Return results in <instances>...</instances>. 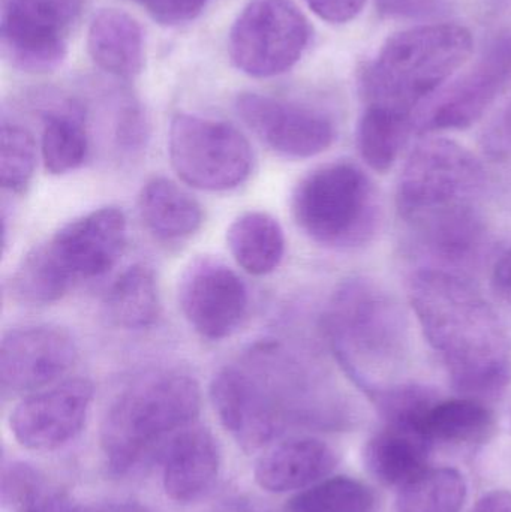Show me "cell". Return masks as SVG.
Instances as JSON below:
<instances>
[{
  "instance_id": "d4e9b609",
  "label": "cell",
  "mask_w": 511,
  "mask_h": 512,
  "mask_svg": "<svg viewBox=\"0 0 511 512\" xmlns=\"http://www.w3.org/2000/svg\"><path fill=\"white\" fill-rule=\"evenodd\" d=\"M410 129V117L366 107L357 131V147L365 164L377 173L389 171L398 161Z\"/></svg>"
},
{
  "instance_id": "ba28073f",
  "label": "cell",
  "mask_w": 511,
  "mask_h": 512,
  "mask_svg": "<svg viewBox=\"0 0 511 512\" xmlns=\"http://www.w3.org/2000/svg\"><path fill=\"white\" fill-rule=\"evenodd\" d=\"M311 26L293 0H249L230 33V57L243 74L270 78L302 59Z\"/></svg>"
},
{
  "instance_id": "e0dca14e",
  "label": "cell",
  "mask_w": 511,
  "mask_h": 512,
  "mask_svg": "<svg viewBox=\"0 0 511 512\" xmlns=\"http://www.w3.org/2000/svg\"><path fill=\"white\" fill-rule=\"evenodd\" d=\"M335 450L317 438H291L266 451L255 465V481L269 493L302 492L336 468Z\"/></svg>"
},
{
  "instance_id": "d590c367",
  "label": "cell",
  "mask_w": 511,
  "mask_h": 512,
  "mask_svg": "<svg viewBox=\"0 0 511 512\" xmlns=\"http://www.w3.org/2000/svg\"><path fill=\"white\" fill-rule=\"evenodd\" d=\"M471 512H511V493L506 490L488 493Z\"/></svg>"
},
{
  "instance_id": "6da1fadb",
  "label": "cell",
  "mask_w": 511,
  "mask_h": 512,
  "mask_svg": "<svg viewBox=\"0 0 511 512\" xmlns=\"http://www.w3.org/2000/svg\"><path fill=\"white\" fill-rule=\"evenodd\" d=\"M420 328L453 388L468 399H497L511 382V345L482 292L458 271L422 268L410 280Z\"/></svg>"
},
{
  "instance_id": "836d02e7",
  "label": "cell",
  "mask_w": 511,
  "mask_h": 512,
  "mask_svg": "<svg viewBox=\"0 0 511 512\" xmlns=\"http://www.w3.org/2000/svg\"><path fill=\"white\" fill-rule=\"evenodd\" d=\"M321 20L332 24H345L354 20L365 8L366 0H305Z\"/></svg>"
},
{
  "instance_id": "5b68a950",
  "label": "cell",
  "mask_w": 511,
  "mask_h": 512,
  "mask_svg": "<svg viewBox=\"0 0 511 512\" xmlns=\"http://www.w3.org/2000/svg\"><path fill=\"white\" fill-rule=\"evenodd\" d=\"M200 408V387L186 373H153L126 388L102 423V448L111 468H134L156 445L191 426Z\"/></svg>"
},
{
  "instance_id": "30bf717a",
  "label": "cell",
  "mask_w": 511,
  "mask_h": 512,
  "mask_svg": "<svg viewBox=\"0 0 511 512\" xmlns=\"http://www.w3.org/2000/svg\"><path fill=\"white\" fill-rule=\"evenodd\" d=\"M210 399L222 426L246 453L269 445L284 426L281 403L248 360L216 373Z\"/></svg>"
},
{
  "instance_id": "1f68e13d",
  "label": "cell",
  "mask_w": 511,
  "mask_h": 512,
  "mask_svg": "<svg viewBox=\"0 0 511 512\" xmlns=\"http://www.w3.org/2000/svg\"><path fill=\"white\" fill-rule=\"evenodd\" d=\"M209 0H144L153 20L164 26L188 23L203 12Z\"/></svg>"
},
{
  "instance_id": "74e56055",
  "label": "cell",
  "mask_w": 511,
  "mask_h": 512,
  "mask_svg": "<svg viewBox=\"0 0 511 512\" xmlns=\"http://www.w3.org/2000/svg\"><path fill=\"white\" fill-rule=\"evenodd\" d=\"M140 2H141V3H143V2H144V0H140Z\"/></svg>"
},
{
  "instance_id": "f546056e",
  "label": "cell",
  "mask_w": 511,
  "mask_h": 512,
  "mask_svg": "<svg viewBox=\"0 0 511 512\" xmlns=\"http://www.w3.org/2000/svg\"><path fill=\"white\" fill-rule=\"evenodd\" d=\"M36 168L32 134L18 125L3 123L0 131V183L6 191L23 194Z\"/></svg>"
},
{
  "instance_id": "44dd1931",
  "label": "cell",
  "mask_w": 511,
  "mask_h": 512,
  "mask_svg": "<svg viewBox=\"0 0 511 512\" xmlns=\"http://www.w3.org/2000/svg\"><path fill=\"white\" fill-rule=\"evenodd\" d=\"M138 213L144 227L165 242L186 239L203 224L200 203L165 177H155L143 186L138 195Z\"/></svg>"
},
{
  "instance_id": "603a6c76",
  "label": "cell",
  "mask_w": 511,
  "mask_h": 512,
  "mask_svg": "<svg viewBox=\"0 0 511 512\" xmlns=\"http://www.w3.org/2000/svg\"><path fill=\"white\" fill-rule=\"evenodd\" d=\"M497 429L494 412L480 400H437L423 418L422 430L432 442L485 444Z\"/></svg>"
},
{
  "instance_id": "8fae6325",
  "label": "cell",
  "mask_w": 511,
  "mask_h": 512,
  "mask_svg": "<svg viewBox=\"0 0 511 512\" xmlns=\"http://www.w3.org/2000/svg\"><path fill=\"white\" fill-rule=\"evenodd\" d=\"M177 300L189 325L209 340L236 333L249 309L245 282L224 262L210 256L189 262L180 276Z\"/></svg>"
},
{
  "instance_id": "7c38bea8",
  "label": "cell",
  "mask_w": 511,
  "mask_h": 512,
  "mask_svg": "<svg viewBox=\"0 0 511 512\" xmlns=\"http://www.w3.org/2000/svg\"><path fill=\"white\" fill-rule=\"evenodd\" d=\"M92 400V382L83 378L66 379L29 394L11 412L12 435L27 450H57L81 432Z\"/></svg>"
},
{
  "instance_id": "277c9868",
  "label": "cell",
  "mask_w": 511,
  "mask_h": 512,
  "mask_svg": "<svg viewBox=\"0 0 511 512\" xmlns=\"http://www.w3.org/2000/svg\"><path fill=\"white\" fill-rule=\"evenodd\" d=\"M473 35L459 24H425L387 39L360 78L366 107L405 117L434 95L473 53Z\"/></svg>"
},
{
  "instance_id": "8d00e7d4",
  "label": "cell",
  "mask_w": 511,
  "mask_h": 512,
  "mask_svg": "<svg viewBox=\"0 0 511 512\" xmlns=\"http://www.w3.org/2000/svg\"><path fill=\"white\" fill-rule=\"evenodd\" d=\"M503 131L506 134L507 140L511 143V105L507 110L506 116H504Z\"/></svg>"
},
{
  "instance_id": "f1b7e54d",
  "label": "cell",
  "mask_w": 511,
  "mask_h": 512,
  "mask_svg": "<svg viewBox=\"0 0 511 512\" xmlns=\"http://www.w3.org/2000/svg\"><path fill=\"white\" fill-rule=\"evenodd\" d=\"M374 496L368 487L347 477L326 478L297 493L284 512H372Z\"/></svg>"
},
{
  "instance_id": "7402d4cb",
  "label": "cell",
  "mask_w": 511,
  "mask_h": 512,
  "mask_svg": "<svg viewBox=\"0 0 511 512\" xmlns=\"http://www.w3.org/2000/svg\"><path fill=\"white\" fill-rule=\"evenodd\" d=\"M227 245L246 273L264 276L281 265L285 254L284 230L273 216L248 212L228 228Z\"/></svg>"
},
{
  "instance_id": "ac0fdd59",
  "label": "cell",
  "mask_w": 511,
  "mask_h": 512,
  "mask_svg": "<svg viewBox=\"0 0 511 512\" xmlns=\"http://www.w3.org/2000/svg\"><path fill=\"white\" fill-rule=\"evenodd\" d=\"M164 462V489L177 504L203 498L218 478L221 453L209 430L188 426L168 441Z\"/></svg>"
},
{
  "instance_id": "9c48e42d",
  "label": "cell",
  "mask_w": 511,
  "mask_h": 512,
  "mask_svg": "<svg viewBox=\"0 0 511 512\" xmlns=\"http://www.w3.org/2000/svg\"><path fill=\"white\" fill-rule=\"evenodd\" d=\"M83 0H8L0 23L6 59L29 74L56 71L68 53V33Z\"/></svg>"
},
{
  "instance_id": "83f0119b",
  "label": "cell",
  "mask_w": 511,
  "mask_h": 512,
  "mask_svg": "<svg viewBox=\"0 0 511 512\" xmlns=\"http://www.w3.org/2000/svg\"><path fill=\"white\" fill-rule=\"evenodd\" d=\"M74 283L57 267L44 243L33 248L12 276L15 297L30 304H50L68 294Z\"/></svg>"
},
{
  "instance_id": "e575fe53",
  "label": "cell",
  "mask_w": 511,
  "mask_h": 512,
  "mask_svg": "<svg viewBox=\"0 0 511 512\" xmlns=\"http://www.w3.org/2000/svg\"><path fill=\"white\" fill-rule=\"evenodd\" d=\"M492 289L503 303L511 307V249L504 252L492 270Z\"/></svg>"
},
{
  "instance_id": "9a60e30c",
  "label": "cell",
  "mask_w": 511,
  "mask_h": 512,
  "mask_svg": "<svg viewBox=\"0 0 511 512\" xmlns=\"http://www.w3.org/2000/svg\"><path fill=\"white\" fill-rule=\"evenodd\" d=\"M511 84V33L489 44L479 62L456 81L423 120V132L464 131L479 122Z\"/></svg>"
},
{
  "instance_id": "4316f807",
  "label": "cell",
  "mask_w": 511,
  "mask_h": 512,
  "mask_svg": "<svg viewBox=\"0 0 511 512\" xmlns=\"http://www.w3.org/2000/svg\"><path fill=\"white\" fill-rule=\"evenodd\" d=\"M89 152L86 129L74 113L50 114L42 132L45 170L54 176L71 173L84 164Z\"/></svg>"
},
{
  "instance_id": "cb8c5ba5",
  "label": "cell",
  "mask_w": 511,
  "mask_h": 512,
  "mask_svg": "<svg viewBox=\"0 0 511 512\" xmlns=\"http://www.w3.org/2000/svg\"><path fill=\"white\" fill-rule=\"evenodd\" d=\"M108 316L114 324L128 330L152 327L161 313L155 274L143 264L123 271L105 297Z\"/></svg>"
},
{
  "instance_id": "52a82bcc",
  "label": "cell",
  "mask_w": 511,
  "mask_h": 512,
  "mask_svg": "<svg viewBox=\"0 0 511 512\" xmlns=\"http://www.w3.org/2000/svg\"><path fill=\"white\" fill-rule=\"evenodd\" d=\"M168 155L177 176L200 191H230L246 182L254 155L230 123L177 114L168 134Z\"/></svg>"
},
{
  "instance_id": "4dcf8cb0",
  "label": "cell",
  "mask_w": 511,
  "mask_h": 512,
  "mask_svg": "<svg viewBox=\"0 0 511 512\" xmlns=\"http://www.w3.org/2000/svg\"><path fill=\"white\" fill-rule=\"evenodd\" d=\"M44 498L42 480L35 469L24 463H14L3 472L2 502L9 507L30 508Z\"/></svg>"
},
{
  "instance_id": "7a4b0ae2",
  "label": "cell",
  "mask_w": 511,
  "mask_h": 512,
  "mask_svg": "<svg viewBox=\"0 0 511 512\" xmlns=\"http://www.w3.org/2000/svg\"><path fill=\"white\" fill-rule=\"evenodd\" d=\"M485 185V170L470 150L449 138H426L402 168L396 207L429 254L464 265L485 243L479 209Z\"/></svg>"
},
{
  "instance_id": "3957f363",
  "label": "cell",
  "mask_w": 511,
  "mask_h": 512,
  "mask_svg": "<svg viewBox=\"0 0 511 512\" xmlns=\"http://www.w3.org/2000/svg\"><path fill=\"white\" fill-rule=\"evenodd\" d=\"M323 325L339 366L371 399L407 384L396 381L410 358L407 319L398 301L374 280L342 282L327 304Z\"/></svg>"
},
{
  "instance_id": "484cf974",
  "label": "cell",
  "mask_w": 511,
  "mask_h": 512,
  "mask_svg": "<svg viewBox=\"0 0 511 512\" xmlns=\"http://www.w3.org/2000/svg\"><path fill=\"white\" fill-rule=\"evenodd\" d=\"M396 512H461L467 484L456 469L429 468L401 487Z\"/></svg>"
},
{
  "instance_id": "d6a6232c",
  "label": "cell",
  "mask_w": 511,
  "mask_h": 512,
  "mask_svg": "<svg viewBox=\"0 0 511 512\" xmlns=\"http://www.w3.org/2000/svg\"><path fill=\"white\" fill-rule=\"evenodd\" d=\"M449 0H375L380 14L390 18H429L440 15Z\"/></svg>"
},
{
  "instance_id": "d6986e66",
  "label": "cell",
  "mask_w": 511,
  "mask_h": 512,
  "mask_svg": "<svg viewBox=\"0 0 511 512\" xmlns=\"http://www.w3.org/2000/svg\"><path fill=\"white\" fill-rule=\"evenodd\" d=\"M432 445L434 442L422 430L387 424L369 439L363 459L375 480L401 489L429 469Z\"/></svg>"
},
{
  "instance_id": "8992f818",
  "label": "cell",
  "mask_w": 511,
  "mask_h": 512,
  "mask_svg": "<svg viewBox=\"0 0 511 512\" xmlns=\"http://www.w3.org/2000/svg\"><path fill=\"white\" fill-rule=\"evenodd\" d=\"M291 210L309 239L339 251L366 245L377 231L380 213L374 183L348 162L324 165L300 180Z\"/></svg>"
},
{
  "instance_id": "4fadbf2b",
  "label": "cell",
  "mask_w": 511,
  "mask_h": 512,
  "mask_svg": "<svg viewBox=\"0 0 511 512\" xmlns=\"http://www.w3.org/2000/svg\"><path fill=\"white\" fill-rule=\"evenodd\" d=\"M236 110L249 129L270 149L287 158H314L335 141V125L326 114L258 93H243Z\"/></svg>"
},
{
  "instance_id": "2e32d148",
  "label": "cell",
  "mask_w": 511,
  "mask_h": 512,
  "mask_svg": "<svg viewBox=\"0 0 511 512\" xmlns=\"http://www.w3.org/2000/svg\"><path fill=\"white\" fill-rule=\"evenodd\" d=\"M72 283L104 276L126 246V218L117 207H102L63 225L44 243Z\"/></svg>"
},
{
  "instance_id": "ffe728a7",
  "label": "cell",
  "mask_w": 511,
  "mask_h": 512,
  "mask_svg": "<svg viewBox=\"0 0 511 512\" xmlns=\"http://www.w3.org/2000/svg\"><path fill=\"white\" fill-rule=\"evenodd\" d=\"M87 48L93 62L108 74L131 80L143 69V29L119 9H105L93 18Z\"/></svg>"
},
{
  "instance_id": "5bb4252c",
  "label": "cell",
  "mask_w": 511,
  "mask_h": 512,
  "mask_svg": "<svg viewBox=\"0 0 511 512\" xmlns=\"http://www.w3.org/2000/svg\"><path fill=\"white\" fill-rule=\"evenodd\" d=\"M77 354L74 339L63 328H15L0 343V384L9 393L44 390L71 370Z\"/></svg>"
}]
</instances>
